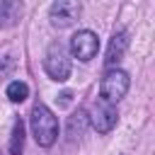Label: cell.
<instances>
[{
    "label": "cell",
    "mask_w": 155,
    "mask_h": 155,
    "mask_svg": "<svg viewBox=\"0 0 155 155\" xmlns=\"http://www.w3.org/2000/svg\"><path fill=\"white\" fill-rule=\"evenodd\" d=\"M29 124H31V133L36 138L39 145L48 148L56 143L58 138V119L53 116V111L44 104H36L31 109V116H29Z\"/></svg>",
    "instance_id": "cell-1"
},
{
    "label": "cell",
    "mask_w": 155,
    "mask_h": 155,
    "mask_svg": "<svg viewBox=\"0 0 155 155\" xmlns=\"http://www.w3.org/2000/svg\"><path fill=\"white\" fill-rule=\"evenodd\" d=\"M128 92V73L121 70V68H109L102 78V85H99V94L102 99L107 102H119L124 94Z\"/></svg>",
    "instance_id": "cell-2"
},
{
    "label": "cell",
    "mask_w": 155,
    "mask_h": 155,
    "mask_svg": "<svg viewBox=\"0 0 155 155\" xmlns=\"http://www.w3.org/2000/svg\"><path fill=\"white\" fill-rule=\"evenodd\" d=\"M44 68H46V73L53 80H58V82L68 80V75H70V58L65 56V48H63L61 41L48 46L46 58H44Z\"/></svg>",
    "instance_id": "cell-3"
},
{
    "label": "cell",
    "mask_w": 155,
    "mask_h": 155,
    "mask_svg": "<svg viewBox=\"0 0 155 155\" xmlns=\"http://www.w3.org/2000/svg\"><path fill=\"white\" fill-rule=\"evenodd\" d=\"M87 119H90V124H92L94 131H99V133H109V131L116 126L119 114H116V107H114L111 102H107V99L99 97V99L94 102L92 114H90Z\"/></svg>",
    "instance_id": "cell-4"
},
{
    "label": "cell",
    "mask_w": 155,
    "mask_h": 155,
    "mask_svg": "<svg viewBox=\"0 0 155 155\" xmlns=\"http://www.w3.org/2000/svg\"><path fill=\"white\" fill-rule=\"evenodd\" d=\"M80 12H82L80 0H56V2L51 5V10H48L51 22H53V27H58V29H65V27L75 24L78 17H80Z\"/></svg>",
    "instance_id": "cell-5"
},
{
    "label": "cell",
    "mask_w": 155,
    "mask_h": 155,
    "mask_svg": "<svg viewBox=\"0 0 155 155\" xmlns=\"http://www.w3.org/2000/svg\"><path fill=\"white\" fill-rule=\"evenodd\" d=\"M99 51V39L94 31L90 29H82L78 34H73L70 39V53L78 58V61H92Z\"/></svg>",
    "instance_id": "cell-6"
},
{
    "label": "cell",
    "mask_w": 155,
    "mask_h": 155,
    "mask_svg": "<svg viewBox=\"0 0 155 155\" xmlns=\"http://www.w3.org/2000/svg\"><path fill=\"white\" fill-rule=\"evenodd\" d=\"M22 2L19 0H2L0 2V29H10L22 19Z\"/></svg>",
    "instance_id": "cell-7"
},
{
    "label": "cell",
    "mask_w": 155,
    "mask_h": 155,
    "mask_svg": "<svg viewBox=\"0 0 155 155\" xmlns=\"http://www.w3.org/2000/svg\"><path fill=\"white\" fill-rule=\"evenodd\" d=\"M126 48H128V34H126V31H116V34L111 36V41H109V48H107V65L114 68V65L124 58Z\"/></svg>",
    "instance_id": "cell-8"
},
{
    "label": "cell",
    "mask_w": 155,
    "mask_h": 155,
    "mask_svg": "<svg viewBox=\"0 0 155 155\" xmlns=\"http://www.w3.org/2000/svg\"><path fill=\"white\" fill-rule=\"evenodd\" d=\"M22 145H24V124L22 119H17L12 126V138H10V155H22Z\"/></svg>",
    "instance_id": "cell-9"
},
{
    "label": "cell",
    "mask_w": 155,
    "mask_h": 155,
    "mask_svg": "<svg viewBox=\"0 0 155 155\" xmlns=\"http://www.w3.org/2000/svg\"><path fill=\"white\" fill-rule=\"evenodd\" d=\"M87 114L85 111H78V114H73L70 119H68V136L70 138H75V136H82V131H85V126H87Z\"/></svg>",
    "instance_id": "cell-10"
},
{
    "label": "cell",
    "mask_w": 155,
    "mask_h": 155,
    "mask_svg": "<svg viewBox=\"0 0 155 155\" xmlns=\"http://www.w3.org/2000/svg\"><path fill=\"white\" fill-rule=\"evenodd\" d=\"M7 97H10L12 102H24V99L29 97V87H27V82H22V80L10 82V85H7Z\"/></svg>",
    "instance_id": "cell-11"
}]
</instances>
